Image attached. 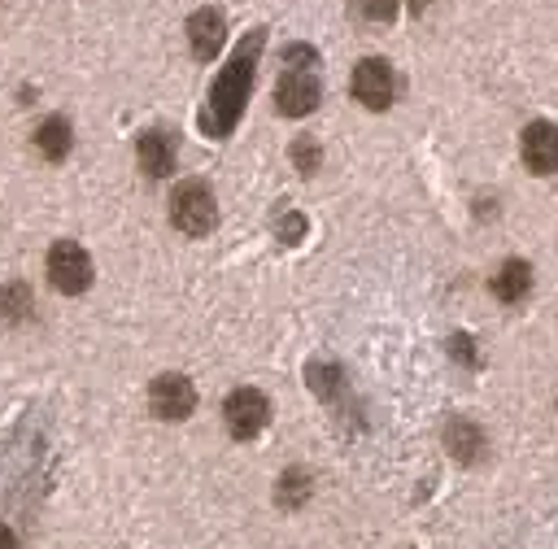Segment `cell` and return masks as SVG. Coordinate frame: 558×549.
Returning <instances> with one entry per match:
<instances>
[{
  "label": "cell",
  "instance_id": "13",
  "mask_svg": "<svg viewBox=\"0 0 558 549\" xmlns=\"http://www.w3.org/2000/svg\"><path fill=\"white\" fill-rule=\"evenodd\" d=\"M445 445H449V454H454V458L475 462V458H480V449H484V436H480V427H475V423L454 419V423L445 427Z\"/></svg>",
  "mask_w": 558,
  "mask_h": 549
},
{
  "label": "cell",
  "instance_id": "7",
  "mask_svg": "<svg viewBox=\"0 0 558 549\" xmlns=\"http://www.w3.org/2000/svg\"><path fill=\"white\" fill-rule=\"evenodd\" d=\"M354 97H358L367 110H389V105H393V71H389V62L367 58V62L354 71Z\"/></svg>",
  "mask_w": 558,
  "mask_h": 549
},
{
  "label": "cell",
  "instance_id": "19",
  "mask_svg": "<svg viewBox=\"0 0 558 549\" xmlns=\"http://www.w3.org/2000/svg\"><path fill=\"white\" fill-rule=\"evenodd\" d=\"M0 549H18V536L10 527H0Z\"/></svg>",
  "mask_w": 558,
  "mask_h": 549
},
{
  "label": "cell",
  "instance_id": "4",
  "mask_svg": "<svg viewBox=\"0 0 558 549\" xmlns=\"http://www.w3.org/2000/svg\"><path fill=\"white\" fill-rule=\"evenodd\" d=\"M223 419H227V432H231L236 441H253V436L266 427L270 406H266V397H262L257 388H236V393L227 397V406H223Z\"/></svg>",
  "mask_w": 558,
  "mask_h": 549
},
{
  "label": "cell",
  "instance_id": "5",
  "mask_svg": "<svg viewBox=\"0 0 558 549\" xmlns=\"http://www.w3.org/2000/svg\"><path fill=\"white\" fill-rule=\"evenodd\" d=\"M149 406H153L157 419H170V423L175 419H188L192 406H196V388L183 375H157L153 388H149Z\"/></svg>",
  "mask_w": 558,
  "mask_h": 549
},
{
  "label": "cell",
  "instance_id": "10",
  "mask_svg": "<svg viewBox=\"0 0 558 549\" xmlns=\"http://www.w3.org/2000/svg\"><path fill=\"white\" fill-rule=\"evenodd\" d=\"M136 157H140V170H149L153 179H166L175 170V140L166 131H144L136 144Z\"/></svg>",
  "mask_w": 558,
  "mask_h": 549
},
{
  "label": "cell",
  "instance_id": "6",
  "mask_svg": "<svg viewBox=\"0 0 558 549\" xmlns=\"http://www.w3.org/2000/svg\"><path fill=\"white\" fill-rule=\"evenodd\" d=\"M275 105L279 114H289V118H302L319 105V79L310 71H284L275 84Z\"/></svg>",
  "mask_w": 558,
  "mask_h": 549
},
{
  "label": "cell",
  "instance_id": "9",
  "mask_svg": "<svg viewBox=\"0 0 558 549\" xmlns=\"http://www.w3.org/2000/svg\"><path fill=\"white\" fill-rule=\"evenodd\" d=\"M223 31H227V23H223V14H218V10H201V14H192V18H188L192 53H196L201 62H210V58L223 49Z\"/></svg>",
  "mask_w": 558,
  "mask_h": 549
},
{
  "label": "cell",
  "instance_id": "15",
  "mask_svg": "<svg viewBox=\"0 0 558 549\" xmlns=\"http://www.w3.org/2000/svg\"><path fill=\"white\" fill-rule=\"evenodd\" d=\"M310 388H315L319 397H337V393H341V367H328V362L319 367V362H315V367H310Z\"/></svg>",
  "mask_w": 558,
  "mask_h": 549
},
{
  "label": "cell",
  "instance_id": "14",
  "mask_svg": "<svg viewBox=\"0 0 558 549\" xmlns=\"http://www.w3.org/2000/svg\"><path fill=\"white\" fill-rule=\"evenodd\" d=\"M27 315H31V289L27 284H5L0 289V319L23 323Z\"/></svg>",
  "mask_w": 558,
  "mask_h": 549
},
{
  "label": "cell",
  "instance_id": "18",
  "mask_svg": "<svg viewBox=\"0 0 558 549\" xmlns=\"http://www.w3.org/2000/svg\"><path fill=\"white\" fill-rule=\"evenodd\" d=\"M293 157H297V170H302V175H315V170H319V149H315L310 140H302V144L293 149Z\"/></svg>",
  "mask_w": 558,
  "mask_h": 549
},
{
  "label": "cell",
  "instance_id": "1",
  "mask_svg": "<svg viewBox=\"0 0 558 549\" xmlns=\"http://www.w3.org/2000/svg\"><path fill=\"white\" fill-rule=\"evenodd\" d=\"M257 49H262V31H253V36L240 44V53L231 58V66L214 79V88H210V110H205V118H201L210 136H227V131L236 127L240 105L249 101V84H253Z\"/></svg>",
  "mask_w": 558,
  "mask_h": 549
},
{
  "label": "cell",
  "instance_id": "8",
  "mask_svg": "<svg viewBox=\"0 0 558 549\" xmlns=\"http://www.w3.org/2000/svg\"><path fill=\"white\" fill-rule=\"evenodd\" d=\"M523 162L536 175H554L558 170V127L554 123H528V131H523Z\"/></svg>",
  "mask_w": 558,
  "mask_h": 549
},
{
  "label": "cell",
  "instance_id": "2",
  "mask_svg": "<svg viewBox=\"0 0 558 549\" xmlns=\"http://www.w3.org/2000/svg\"><path fill=\"white\" fill-rule=\"evenodd\" d=\"M170 222H175L183 235H205V231L218 222V209H214L210 188L196 183V179L179 183L175 196H170Z\"/></svg>",
  "mask_w": 558,
  "mask_h": 549
},
{
  "label": "cell",
  "instance_id": "11",
  "mask_svg": "<svg viewBox=\"0 0 558 549\" xmlns=\"http://www.w3.org/2000/svg\"><path fill=\"white\" fill-rule=\"evenodd\" d=\"M528 289H532V270H528V261H506L497 274H493V293L502 297V302H523L528 297Z\"/></svg>",
  "mask_w": 558,
  "mask_h": 549
},
{
  "label": "cell",
  "instance_id": "16",
  "mask_svg": "<svg viewBox=\"0 0 558 549\" xmlns=\"http://www.w3.org/2000/svg\"><path fill=\"white\" fill-rule=\"evenodd\" d=\"M306 497H310V484H306L302 471L279 475V501H284V506H297V501H306Z\"/></svg>",
  "mask_w": 558,
  "mask_h": 549
},
{
  "label": "cell",
  "instance_id": "20",
  "mask_svg": "<svg viewBox=\"0 0 558 549\" xmlns=\"http://www.w3.org/2000/svg\"><path fill=\"white\" fill-rule=\"evenodd\" d=\"M410 5H415V10H423V5H428V0H410Z\"/></svg>",
  "mask_w": 558,
  "mask_h": 549
},
{
  "label": "cell",
  "instance_id": "17",
  "mask_svg": "<svg viewBox=\"0 0 558 549\" xmlns=\"http://www.w3.org/2000/svg\"><path fill=\"white\" fill-rule=\"evenodd\" d=\"M354 14L367 23H393L397 0H354Z\"/></svg>",
  "mask_w": 558,
  "mask_h": 549
},
{
  "label": "cell",
  "instance_id": "12",
  "mask_svg": "<svg viewBox=\"0 0 558 549\" xmlns=\"http://www.w3.org/2000/svg\"><path fill=\"white\" fill-rule=\"evenodd\" d=\"M71 144H75V136H71V123H66V118H49V123H40V131H36V149H40L49 162H62V157L71 153Z\"/></svg>",
  "mask_w": 558,
  "mask_h": 549
},
{
  "label": "cell",
  "instance_id": "3",
  "mask_svg": "<svg viewBox=\"0 0 558 549\" xmlns=\"http://www.w3.org/2000/svg\"><path fill=\"white\" fill-rule=\"evenodd\" d=\"M49 280H53V289L66 293V297L84 293V289L92 284V257H88L75 240H58L53 253H49Z\"/></svg>",
  "mask_w": 558,
  "mask_h": 549
}]
</instances>
